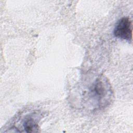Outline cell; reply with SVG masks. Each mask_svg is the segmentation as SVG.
Here are the masks:
<instances>
[{"mask_svg":"<svg viewBox=\"0 0 133 133\" xmlns=\"http://www.w3.org/2000/svg\"><path fill=\"white\" fill-rule=\"evenodd\" d=\"M82 92V104L91 111L108 107L114 98L111 84L103 75L97 76L84 87Z\"/></svg>","mask_w":133,"mask_h":133,"instance_id":"obj_1","label":"cell"},{"mask_svg":"<svg viewBox=\"0 0 133 133\" xmlns=\"http://www.w3.org/2000/svg\"><path fill=\"white\" fill-rule=\"evenodd\" d=\"M113 33L115 37L131 42L132 30L130 19L127 17L120 19L116 23Z\"/></svg>","mask_w":133,"mask_h":133,"instance_id":"obj_2","label":"cell"},{"mask_svg":"<svg viewBox=\"0 0 133 133\" xmlns=\"http://www.w3.org/2000/svg\"><path fill=\"white\" fill-rule=\"evenodd\" d=\"M38 115L36 113H32L26 115L22 119V127L26 132H38Z\"/></svg>","mask_w":133,"mask_h":133,"instance_id":"obj_3","label":"cell"}]
</instances>
